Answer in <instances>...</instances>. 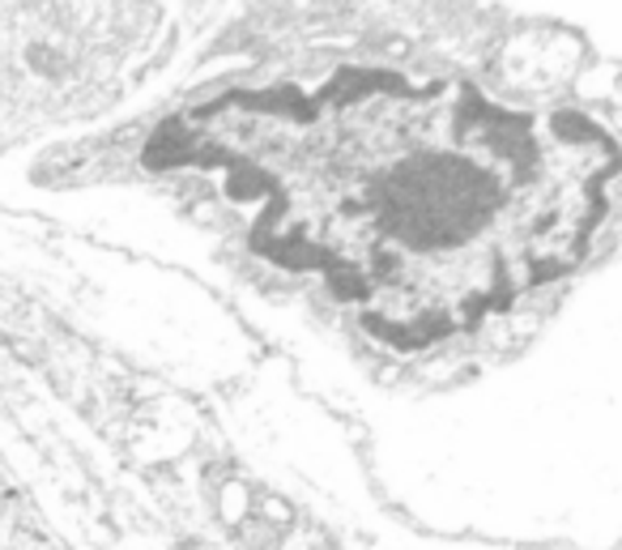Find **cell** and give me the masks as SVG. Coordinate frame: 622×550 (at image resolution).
<instances>
[{
  "label": "cell",
  "instance_id": "1",
  "mask_svg": "<svg viewBox=\"0 0 622 550\" xmlns=\"http://www.w3.org/2000/svg\"><path fill=\"white\" fill-rule=\"evenodd\" d=\"M264 257L375 333L440 341L563 278L610 213L614 141L452 78L338 69L227 90L158 132Z\"/></svg>",
  "mask_w": 622,
  "mask_h": 550
},
{
  "label": "cell",
  "instance_id": "2",
  "mask_svg": "<svg viewBox=\"0 0 622 550\" xmlns=\"http://www.w3.org/2000/svg\"><path fill=\"white\" fill-rule=\"evenodd\" d=\"M116 13L0 9V141L48 124L81 90H99L107 64L129 48Z\"/></svg>",
  "mask_w": 622,
  "mask_h": 550
}]
</instances>
